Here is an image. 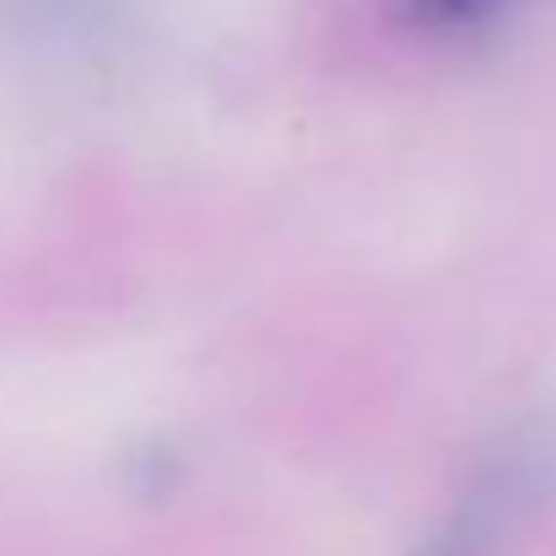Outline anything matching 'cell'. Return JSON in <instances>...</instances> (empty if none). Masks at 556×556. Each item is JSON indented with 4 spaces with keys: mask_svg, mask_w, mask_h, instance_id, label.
<instances>
[{
    "mask_svg": "<svg viewBox=\"0 0 556 556\" xmlns=\"http://www.w3.org/2000/svg\"><path fill=\"white\" fill-rule=\"evenodd\" d=\"M416 16H427V22H470V16H481L486 5H497V0H405Z\"/></svg>",
    "mask_w": 556,
    "mask_h": 556,
    "instance_id": "obj_1",
    "label": "cell"
}]
</instances>
